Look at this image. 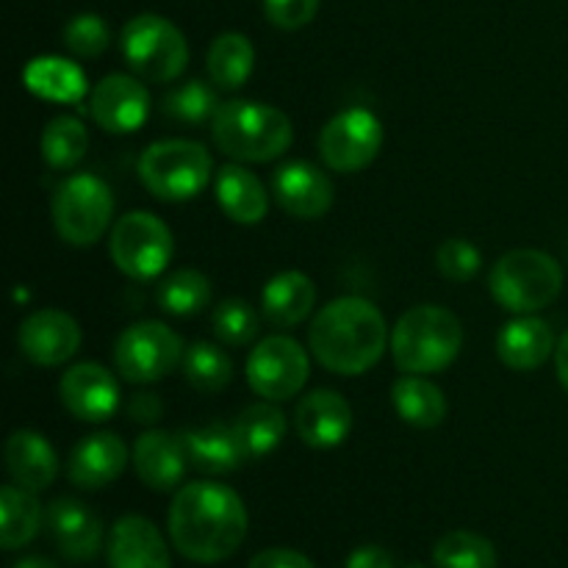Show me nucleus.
Returning <instances> with one entry per match:
<instances>
[{"instance_id": "79ce46f5", "label": "nucleus", "mask_w": 568, "mask_h": 568, "mask_svg": "<svg viewBox=\"0 0 568 568\" xmlns=\"http://www.w3.org/2000/svg\"><path fill=\"white\" fill-rule=\"evenodd\" d=\"M247 568H316L305 555L294 549H266L250 560Z\"/></svg>"}, {"instance_id": "ea45409f", "label": "nucleus", "mask_w": 568, "mask_h": 568, "mask_svg": "<svg viewBox=\"0 0 568 568\" xmlns=\"http://www.w3.org/2000/svg\"><path fill=\"white\" fill-rule=\"evenodd\" d=\"M320 11V0H264V14L281 31L305 28Z\"/></svg>"}, {"instance_id": "e433bc0d", "label": "nucleus", "mask_w": 568, "mask_h": 568, "mask_svg": "<svg viewBox=\"0 0 568 568\" xmlns=\"http://www.w3.org/2000/svg\"><path fill=\"white\" fill-rule=\"evenodd\" d=\"M214 336L227 347H244L261 331V320L255 308L244 300H225L214 311Z\"/></svg>"}, {"instance_id": "39448f33", "label": "nucleus", "mask_w": 568, "mask_h": 568, "mask_svg": "<svg viewBox=\"0 0 568 568\" xmlns=\"http://www.w3.org/2000/svg\"><path fill=\"white\" fill-rule=\"evenodd\" d=\"M488 288L510 314H536L558 300L564 270L541 250H510L491 266Z\"/></svg>"}, {"instance_id": "a878e982", "label": "nucleus", "mask_w": 568, "mask_h": 568, "mask_svg": "<svg viewBox=\"0 0 568 568\" xmlns=\"http://www.w3.org/2000/svg\"><path fill=\"white\" fill-rule=\"evenodd\" d=\"M216 203L227 220L239 225H258L270 209V194L253 172L239 164H227L216 172Z\"/></svg>"}, {"instance_id": "412c9836", "label": "nucleus", "mask_w": 568, "mask_h": 568, "mask_svg": "<svg viewBox=\"0 0 568 568\" xmlns=\"http://www.w3.org/2000/svg\"><path fill=\"white\" fill-rule=\"evenodd\" d=\"M111 568H170V549L159 527L144 516H122L111 530Z\"/></svg>"}, {"instance_id": "2f4dec72", "label": "nucleus", "mask_w": 568, "mask_h": 568, "mask_svg": "<svg viewBox=\"0 0 568 568\" xmlns=\"http://www.w3.org/2000/svg\"><path fill=\"white\" fill-rule=\"evenodd\" d=\"M89 131L81 120L64 114L55 116L42 131V159L55 170H70L87 155Z\"/></svg>"}, {"instance_id": "f704fd0d", "label": "nucleus", "mask_w": 568, "mask_h": 568, "mask_svg": "<svg viewBox=\"0 0 568 568\" xmlns=\"http://www.w3.org/2000/svg\"><path fill=\"white\" fill-rule=\"evenodd\" d=\"M433 560L436 568H497V549L477 532L455 530L438 538Z\"/></svg>"}, {"instance_id": "58836bf2", "label": "nucleus", "mask_w": 568, "mask_h": 568, "mask_svg": "<svg viewBox=\"0 0 568 568\" xmlns=\"http://www.w3.org/2000/svg\"><path fill=\"white\" fill-rule=\"evenodd\" d=\"M480 250L466 239H449L436 250V266L447 281L466 283L480 270Z\"/></svg>"}, {"instance_id": "0eeeda50", "label": "nucleus", "mask_w": 568, "mask_h": 568, "mask_svg": "<svg viewBox=\"0 0 568 568\" xmlns=\"http://www.w3.org/2000/svg\"><path fill=\"white\" fill-rule=\"evenodd\" d=\"M128 67L148 83H170L186 70L189 44L181 28L159 14H139L122 28Z\"/></svg>"}, {"instance_id": "20e7f679", "label": "nucleus", "mask_w": 568, "mask_h": 568, "mask_svg": "<svg viewBox=\"0 0 568 568\" xmlns=\"http://www.w3.org/2000/svg\"><path fill=\"white\" fill-rule=\"evenodd\" d=\"M464 347V325L442 305H414L392 333V355L408 375L444 372Z\"/></svg>"}, {"instance_id": "a18cd8bd", "label": "nucleus", "mask_w": 568, "mask_h": 568, "mask_svg": "<svg viewBox=\"0 0 568 568\" xmlns=\"http://www.w3.org/2000/svg\"><path fill=\"white\" fill-rule=\"evenodd\" d=\"M14 568H59L53 564V560L42 558V555H28V558L17 560Z\"/></svg>"}, {"instance_id": "ddd939ff", "label": "nucleus", "mask_w": 568, "mask_h": 568, "mask_svg": "<svg viewBox=\"0 0 568 568\" xmlns=\"http://www.w3.org/2000/svg\"><path fill=\"white\" fill-rule=\"evenodd\" d=\"M89 114L109 133L139 131L150 114L148 87L122 72L105 75L89 94Z\"/></svg>"}, {"instance_id": "393cba45", "label": "nucleus", "mask_w": 568, "mask_h": 568, "mask_svg": "<svg viewBox=\"0 0 568 568\" xmlns=\"http://www.w3.org/2000/svg\"><path fill=\"white\" fill-rule=\"evenodd\" d=\"M316 303L314 281L303 272H281L272 277L261 292V311L266 322L275 327H297L300 322L308 320Z\"/></svg>"}, {"instance_id": "6ab92c4d", "label": "nucleus", "mask_w": 568, "mask_h": 568, "mask_svg": "<svg viewBox=\"0 0 568 568\" xmlns=\"http://www.w3.org/2000/svg\"><path fill=\"white\" fill-rule=\"evenodd\" d=\"M192 464L186 453V442L166 430H150L136 438L133 447V469L139 480L153 491H172L186 475Z\"/></svg>"}, {"instance_id": "b1692460", "label": "nucleus", "mask_w": 568, "mask_h": 568, "mask_svg": "<svg viewBox=\"0 0 568 568\" xmlns=\"http://www.w3.org/2000/svg\"><path fill=\"white\" fill-rule=\"evenodd\" d=\"M183 442H186L192 466L205 475H227V471H236L239 466L250 460L247 447H244L236 427L222 425V422L189 430Z\"/></svg>"}, {"instance_id": "7c9ffc66", "label": "nucleus", "mask_w": 568, "mask_h": 568, "mask_svg": "<svg viewBox=\"0 0 568 568\" xmlns=\"http://www.w3.org/2000/svg\"><path fill=\"white\" fill-rule=\"evenodd\" d=\"M233 427L242 436L250 458H261V455H270L283 442V436H286V416L266 399V403L250 405L247 410H242Z\"/></svg>"}, {"instance_id": "c85d7f7f", "label": "nucleus", "mask_w": 568, "mask_h": 568, "mask_svg": "<svg viewBox=\"0 0 568 568\" xmlns=\"http://www.w3.org/2000/svg\"><path fill=\"white\" fill-rule=\"evenodd\" d=\"M0 544L3 549H20L33 541L42 527V505L37 503L31 491L20 486L0 488Z\"/></svg>"}, {"instance_id": "c9c22d12", "label": "nucleus", "mask_w": 568, "mask_h": 568, "mask_svg": "<svg viewBox=\"0 0 568 568\" xmlns=\"http://www.w3.org/2000/svg\"><path fill=\"white\" fill-rule=\"evenodd\" d=\"M216 109H220V103H216L214 89L203 81H186L164 98V114L186 122V125L214 120Z\"/></svg>"}, {"instance_id": "7ed1b4c3", "label": "nucleus", "mask_w": 568, "mask_h": 568, "mask_svg": "<svg viewBox=\"0 0 568 568\" xmlns=\"http://www.w3.org/2000/svg\"><path fill=\"white\" fill-rule=\"evenodd\" d=\"M216 148L236 161L264 164L277 159L292 144V120L281 109L255 100H231L216 109L211 120Z\"/></svg>"}, {"instance_id": "72a5a7b5", "label": "nucleus", "mask_w": 568, "mask_h": 568, "mask_svg": "<svg viewBox=\"0 0 568 568\" xmlns=\"http://www.w3.org/2000/svg\"><path fill=\"white\" fill-rule=\"evenodd\" d=\"M161 311L172 316L200 314L211 303V283L197 270H178L159 286Z\"/></svg>"}, {"instance_id": "1a4fd4ad", "label": "nucleus", "mask_w": 568, "mask_h": 568, "mask_svg": "<svg viewBox=\"0 0 568 568\" xmlns=\"http://www.w3.org/2000/svg\"><path fill=\"white\" fill-rule=\"evenodd\" d=\"M109 253L116 270L125 272L133 281L159 277L170 266L175 253V239L166 222L150 211H131L120 216L111 227Z\"/></svg>"}, {"instance_id": "423d86ee", "label": "nucleus", "mask_w": 568, "mask_h": 568, "mask_svg": "<svg viewBox=\"0 0 568 568\" xmlns=\"http://www.w3.org/2000/svg\"><path fill=\"white\" fill-rule=\"evenodd\" d=\"M214 161L200 142L189 139H164L153 142L139 155V178L144 189L166 203L192 200L209 186Z\"/></svg>"}, {"instance_id": "f257e3e1", "label": "nucleus", "mask_w": 568, "mask_h": 568, "mask_svg": "<svg viewBox=\"0 0 568 568\" xmlns=\"http://www.w3.org/2000/svg\"><path fill=\"white\" fill-rule=\"evenodd\" d=\"M247 508L222 483H189L170 505V538L183 558L220 564L242 547Z\"/></svg>"}, {"instance_id": "f03ea898", "label": "nucleus", "mask_w": 568, "mask_h": 568, "mask_svg": "<svg viewBox=\"0 0 568 568\" xmlns=\"http://www.w3.org/2000/svg\"><path fill=\"white\" fill-rule=\"evenodd\" d=\"M388 342V327L377 305L364 297H342L314 316L308 344L314 358L336 375H364Z\"/></svg>"}, {"instance_id": "9d476101", "label": "nucleus", "mask_w": 568, "mask_h": 568, "mask_svg": "<svg viewBox=\"0 0 568 568\" xmlns=\"http://www.w3.org/2000/svg\"><path fill=\"white\" fill-rule=\"evenodd\" d=\"M186 349L181 336L164 322H136L114 347V364L128 383H155L178 369Z\"/></svg>"}, {"instance_id": "4c0bfd02", "label": "nucleus", "mask_w": 568, "mask_h": 568, "mask_svg": "<svg viewBox=\"0 0 568 568\" xmlns=\"http://www.w3.org/2000/svg\"><path fill=\"white\" fill-rule=\"evenodd\" d=\"M109 42V26L98 14H78L64 28V44L81 59H98L100 53H105Z\"/></svg>"}, {"instance_id": "a19ab883", "label": "nucleus", "mask_w": 568, "mask_h": 568, "mask_svg": "<svg viewBox=\"0 0 568 568\" xmlns=\"http://www.w3.org/2000/svg\"><path fill=\"white\" fill-rule=\"evenodd\" d=\"M161 416H164V403H161L159 394L139 392L128 403V419L136 422V425H155Z\"/></svg>"}, {"instance_id": "c03bdc74", "label": "nucleus", "mask_w": 568, "mask_h": 568, "mask_svg": "<svg viewBox=\"0 0 568 568\" xmlns=\"http://www.w3.org/2000/svg\"><path fill=\"white\" fill-rule=\"evenodd\" d=\"M555 366H558V377L568 392V333L558 342V349H555Z\"/></svg>"}, {"instance_id": "f8f14e48", "label": "nucleus", "mask_w": 568, "mask_h": 568, "mask_svg": "<svg viewBox=\"0 0 568 568\" xmlns=\"http://www.w3.org/2000/svg\"><path fill=\"white\" fill-rule=\"evenodd\" d=\"M308 381V355L294 338L270 336L250 353L247 383L258 397L283 403L303 392Z\"/></svg>"}, {"instance_id": "bb28decb", "label": "nucleus", "mask_w": 568, "mask_h": 568, "mask_svg": "<svg viewBox=\"0 0 568 568\" xmlns=\"http://www.w3.org/2000/svg\"><path fill=\"white\" fill-rule=\"evenodd\" d=\"M22 81L37 98L53 103H81L87 98V75L72 61L59 55H39L22 72Z\"/></svg>"}, {"instance_id": "6e6552de", "label": "nucleus", "mask_w": 568, "mask_h": 568, "mask_svg": "<svg viewBox=\"0 0 568 568\" xmlns=\"http://www.w3.org/2000/svg\"><path fill=\"white\" fill-rule=\"evenodd\" d=\"M114 197L109 183L98 175L78 172L67 178L53 197V225L67 244L89 247L109 231Z\"/></svg>"}, {"instance_id": "a211bd4d", "label": "nucleus", "mask_w": 568, "mask_h": 568, "mask_svg": "<svg viewBox=\"0 0 568 568\" xmlns=\"http://www.w3.org/2000/svg\"><path fill=\"white\" fill-rule=\"evenodd\" d=\"M294 427L303 444L314 449L338 447L353 430V408L336 392H311L294 410Z\"/></svg>"}, {"instance_id": "dca6fc26", "label": "nucleus", "mask_w": 568, "mask_h": 568, "mask_svg": "<svg viewBox=\"0 0 568 568\" xmlns=\"http://www.w3.org/2000/svg\"><path fill=\"white\" fill-rule=\"evenodd\" d=\"M64 408L81 422H105L120 405V386L100 364H78L64 372L59 383Z\"/></svg>"}, {"instance_id": "4be33fe9", "label": "nucleus", "mask_w": 568, "mask_h": 568, "mask_svg": "<svg viewBox=\"0 0 568 568\" xmlns=\"http://www.w3.org/2000/svg\"><path fill=\"white\" fill-rule=\"evenodd\" d=\"M555 333L544 320L521 314L519 320L503 325L497 338V353L508 369L532 372L549 361L555 353Z\"/></svg>"}, {"instance_id": "5701e85b", "label": "nucleus", "mask_w": 568, "mask_h": 568, "mask_svg": "<svg viewBox=\"0 0 568 568\" xmlns=\"http://www.w3.org/2000/svg\"><path fill=\"white\" fill-rule=\"evenodd\" d=\"M6 466L11 480L26 491L39 494L53 486L59 475V458L48 438L33 430H14L6 442Z\"/></svg>"}, {"instance_id": "c756f323", "label": "nucleus", "mask_w": 568, "mask_h": 568, "mask_svg": "<svg viewBox=\"0 0 568 568\" xmlns=\"http://www.w3.org/2000/svg\"><path fill=\"white\" fill-rule=\"evenodd\" d=\"M209 75L225 92H236L247 83L255 64V50L244 33H220L209 50Z\"/></svg>"}, {"instance_id": "4468645a", "label": "nucleus", "mask_w": 568, "mask_h": 568, "mask_svg": "<svg viewBox=\"0 0 568 568\" xmlns=\"http://www.w3.org/2000/svg\"><path fill=\"white\" fill-rule=\"evenodd\" d=\"M22 355L37 366H61L81 347V327L59 308H42L20 325Z\"/></svg>"}, {"instance_id": "9b49d317", "label": "nucleus", "mask_w": 568, "mask_h": 568, "mask_svg": "<svg viewBox=\"0 0 568 568\" xmlns=\"http://www.w3.org/2000/svg\"><path fill=\"white\" fill-rule=\"evenodd\" d=\"M383 148V125L372 111L347 109L327 120L320 133V155L333 172H361Z\"/></svg>"}, {"instance_id": "49530a36", "label": "nucleus", "mask_w": 568, "mask_h": 568, "mask_svg": "<svg viewBox=\"0 0 568 568\" xmlns=\"http://www.w3.org/2000/svg\"><path fill=\"white\" fill-rule=\"evenodd\" d=\"M405 568H422V566H405Z\"/></svg>"}, {"instance_id": "2eb2a0df", "label": "nucleus", "mask_w": 568, "mask_h": 568, "mask_svg": "<svg viewBox=\"0 0 568 568\" xmlns=\"http://www.w3.org/2000/svg\"><path fill=\"white\" fill-rule=\"evenodd\" d=\"M272 194L297 220H320L333 209V181L308 161H288L272 175Z\"/></svg>"}, {"instance_id": "473e14b6", "label": "nucleus", "mask_w": 568, "mask_h": 568, "mask_svg": "<svg viewBox=\"0 0 568 568\" xmlns=\"http://www.w3.org/2000/svg\"><path fill=\"white\" fill-rule=\"evenodd\" d=\"M183 375L200 394H216L233 381V364L216 344L194 342L183 355Z\"/></svg>"}, {"instance_id": "aec40b11", "label": "nucleus", "mask_w": 568, "mask_h": 568, "mask_svg": "<svg viewBox=\"0 0 568 568\" xmlns=\"http://www.w3.org/2000/svg\"><path fill=\"white\" fill-rule=\"evenodd\" d=\"M128 466V447L120 436L114 433H94V436L83 438L75 449H72L70 475L72 486L87 488V491H98V488L111 486L116 477L125 471Z\"/></svg>"}, {"instance_id": "cd10ccee", "label": "nucleus", "mask_w": 568, "mask_h": 568, "mask_svg": "<svg viewBox=\"0 0 568 568\" xmlns=\"http://www.w3.org/2000/svg\"><path fill=\"white\" fill-rule=\"evenodd\" d=\"M392 403L399 419L408 425L430 430L447 419V397L436 383L425 381V375H408L399 377L392 386Z\"/></svg>"}, {"instance_id": "37998d69", "label": "nucleus", "mask_w": 568, "mask_h": 568, "mask_svg": "<svg viewBox=\"0 0 568 568\" xmlns=\"http://www.w3.org/2000/svg\"><path fill=\"white\" fill-rule=\"evenodd\" d=\"M347 568H394V558L383 547H361L349 555Z\"/></svg>"}, {"instance_id": "f3484780", "label": "nucleus", "mask_w": 568, "mask_h": 568, "mask_svg": "<svg viewBox=\"0 0 568 568\" xmlns=\"http://www.w3.org/2000/svg\"><path fill=\"white\" fill-rule=\"evenodd\" d=\"M48 527L55 547L72 564L94 560L103 544V521L78 499H55L48 508Z\"/></svg>"}]
</instances>
